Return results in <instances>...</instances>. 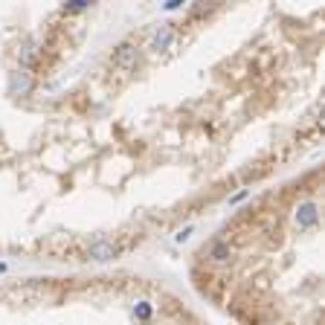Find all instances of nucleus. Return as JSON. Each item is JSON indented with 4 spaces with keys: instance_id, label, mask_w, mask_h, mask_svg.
<instances>
[{
    "instance_id": "obj_1",
    "label": "nucleus",
    "mask_w": 325,
    "mask_h": 325,
    "mask_svg": "<svg viewBox=\"0 0 325 325\" xmlns=\"http://www.w3.org/2000/svg\"><path fill=\"white\" fill-rule=\"evenodd\" d=\"M319 189L308 169L238 209L195 256V290L238 325H322Z\"/></svg>"
}]
</instances>
